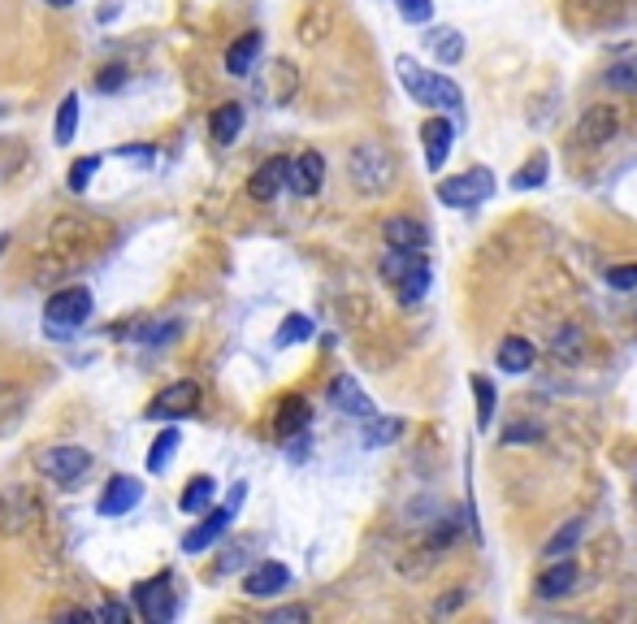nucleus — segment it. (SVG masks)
<instances>
[{
	"instance_id": "nucleus-45",
	"label": "nucleus",
	"mask_w": 637,
	"mask_h": 624,
	"mask_svg": "<svg viewBox=\"0 0 637 624\" xmlns=\"http://www.w3.org/2000/svg\"><path fill=\"white\" fill-rule=\"evenodd\" d=\"M96 620H130V607L126 603H104V607H96Z\"/></svg>"
},
{
	"instance_id": "nucleus-20",
	"label": "nucleus",
	"mask_w": 637,
	"mask_h": 624,
	"mask_svg": "<svg viewBox=\"0 0 637 624\" xmlns=\"http://www.w3.org/2000/svg\"><path fill=\"white\" fill-rule=\"evenodd\" d=\"M382 239L390 247H399V252H425V247H429V230L421 226V221H412V217H390L386 226H382Z\"/></svg>"
},
{
	"instance_id": "nucleus-34",
	"label": "nucleus",
	"mask_w": 637,
	"mask_h": 624,
	"mask_svg": "<svg viewBox=\"0 0 637 624\" xmlns=\"http://www.w3.org/2000/svg\"><path fill=\"white\" fill-rule=\"evenodd\" d=\"M399 421H390V416H373V421H364V447H386V442L399 438Z\"/></svg>"
},
{
	"instance_id": "nucleus-24",
	"label": "nucleus",
	"mask_w": 637,
	"mask_h": 624,
	"mask_svg": "<svg viewBox=\"0 0 637 624\" xmlns=\"http://www.w3.org/2000/svg\"><path fill=\"white\" fill-rule=\"evenodd\" d=\"M213 499H217V481L208 473H200V477H191L187 490L178 494V507L187 516H204V512H213Z\"/></svg>"
},
{
	"instance_id": "nucleus-3",
	"label": "nucleus",
	"mask_w": 637,
	"mask_h": 624,
	"mask_svg": "<svg viewBox=\"0 0 637 624\" xmlns=\"http://www.w3.org/2000/svg\"><path fill=\"white\" fill-rule=\"evenodd\" d=\"M395 70H399V83L408 87V96H412L416 104H429V109H460V104H464L460 87H455L447 74L421 70V65H416L412 57H399Z\"/></svg>"
},
{
	"instance_id": "nucleus-26",
	"label": "nucleus",
	"mask_w": 637,
	"mask_h": 624,
	"mask_svg": "<svg viewBox=\"0 0 637 624\" xmlns=\"http://www.w3.org/2000/svg\"><path fill=\"white\" fill-rule=\"evenodd\" d=\"M538 360V347L529 343V338H503V347H499V369L503 373H525L529 364Z\"/></svg>"
},
{
	"instance_id": "nucleus-35",
	"label": "nucleus",
	"mask_w": 637,
	"mask_h": 624,
	"mask_svg": "<svg viewBox=\"0 0 637 624\" xmlns=\"http://www.w3.org/2000/svg\"><path fill=\"white\" fill-rule=\"evenodd\" d=\"M96 174H100V156H78V161L70 165V178H65V182H70V191H74V195H83Z\"/></svg>"
},
{
	"instance_id": "nucleus-14",
	"label": "nucleus",
	"mask_w": 637,
	"mask_h": 624,
	"mask_svg": "<svg viewBox=\"0 0 637 624\" xmlns=\"http://www.w3.org/2000/svg\"><path fill=\"white\" fill-rule=\"evenodd\" d=\"M139 499H143V481L139 477H113L109 486H104V494H100L96 512L100 516H126L130 507H139Z\"/></svg>"
},
{
	"instance_id": "nucleus-23",
	"label": "nucleus",
	"mask_w": 637,
	"mask_h": 624,
	"mask_svg": "<svg viewBox=\"0 0 637 624\" xmlns=\"http://www.w3.org/2000/svg\"><path fill=\"white\" fill-rule=\"evenodd\" d=\"M308 416H312V408H308L304 395H286V399L278 403V421H273V434H278V438L304 434V429H308Z\"/></svg>"
},
{
	"instance_id": "nucleus-33",
	"label": "nucleus",
	"mask_w": 637,
	"mask_h": 624,
	"mask_svg": "<svg viewBox=\"0 0 637 624\" xmlns=\"http://www.w3.org/2000/svg\"><path fill=\"white\" fill-rule=\"evenodd\" d=\"M308 338H312V321L304 317V312H291V317L278 325L273 343H278V347H295V343H308Z\"/></svg>"
},
{
	"instance_id": "nucleus-28",
	"label": "nucleus",
	"mask_w": 637,
	"mask_h": 624,
	"mask_svg": "<svg viewBox=\"0 0 637 624\" xmlns=\"http://www.w3.org/2000/svg\"><path fill=\"white\" fill-rule=\"evenodd\" d=\"M74 135H78V91H65L57 122H52V143L65 148V143H74Z\"/></svg>"
},
{
	"instance_id": "nucleus-1",
	"label": "nucleus",
	"mask_w": 637,
	"mask_h": 624,
	"mask_svg": "<svg viewBox=\"0 0 637 624\" xmlns=\"http://www.w3.org/2000/svg\"><path fill=\"white\" fill-rule=\"evenodd\" d=\"M96 230H104L100 221L91 217H57L48 226V239L39 247V269L44 273H74L96 260L100 243H96Z\"/></svg>"
},
{
	"instance_id": "nucleus-46",
	"label": "nucleus",
	"mask_w": 637,
	"mask_h": 624,
	"mask_svg": "<svg viewBox=\"0 0 637 624\" xmlns=\"http://www.w3.org/2000/svg\"><path fill=\"white\" fill-rule=\"evenodd\" d=\"M286 442H291V460L299 464L308 455V434H295V438H286Z\"/></svg>"
},
{
	"instance_id": "nucleus-13",
	"label": "nucleus",
	"mask_w": 637,
	"mask_h": 624,
	"mask_svg": "<svg viewBox=\"0 0 637 624\" xmlns=\"http://www.w3.org/2000/svg\"><path fill=\"white\" fill-rule=\"evenodd\" d=\"M286 585H291V568L278 564V559H265V564H256L243 577V594L247 598H273V594H282Z\"/></svg>"
},
{
	"instance_id": "nucleus-41",
	"label": "nucleus",
	"mask_w": 637,
	"mask_h": 624,
	"mask_svg": "<svg viewBox=\"0 0 637 624\" xmlns=\"http://www.w3.org/2000/svg\"><path fill=\"white\" fill-rule=\"evenodd\" d=\"M607 286H616V291H637V265H611Z\"/></svg>"
},
{
	"instance_id": "nucleus-22",
	"label": "nucleus",
	"mask_w": 637,
	"mask_h": 624,
	"mask_svg": "<svg viewBox=\"0 0 637 624\" xmlns=\"http://www.w3.org/2000/svg\"><path fill=\"white\" fill-rule=\"evenodd\" d=\"M260 48H265V39H260V31H247V35H239L230 44V52H226V74H234V78H247L256 70V57H260Z\"/></svg>"
},
{
	"instance_id": "nucleus-10",
	"label": "nucleus",
	"mask_w": 637,
	"mask_h": 624,
	"mask_svg": "<svg viewBox=\"0 0 637 624\" xmlns=\"http://www.w3.org/2000/svg\"><path fill=\"white\" fill-rule=\"evenodd\" d=\"M39 520V494L31 486H5L0 490V533H26Z\"/></svg>"
},
{
	"instance_id": "nucleus-6",
	"label": "nucleus",
	"mask_w": 637,
	"mask_h": 624,
	"mask_svg": "<svg viewBox=\"0 0 637 624\" xmlns=\"http://www.w3.org/2000/svg\"><path fill=\"white\" fill-rule=\"evenodd\" d=\"M35 464H39V473H44L48 481H57V486L74 490L78 481L87 477V468H91V451L74 447V442H61V447H44V451H39Z\"/></svg>"
},
{
	"instance_id": "nucleus-39",
	"label": "nucleus",
	"mask_w": 637,
	"mask_h": 624,
	"mask_svg": "<svg viewBox=\"0 0 637 624\" xmlns=\"http://www.w3.org/2000/svg\"><path fill=\"white\" fill-rule=\"evenodd\" d=\"M395 9H399V18L412 26H425L434 18V0H395Z\"/></svg>"
},
{
	"instance_id": "nucleus-27",
	"label": "nucleus",
	"mask_w": 637,
	"mask_h": 624,
	"mask_svg": "<svg viewBox=\"0 0 637 624\" xmlns=\"http://www.w3.org/2000/svg\"><path fill=\"white\" fill-rule=\"evenodd\" d=\"M31 161V148L18 135H0V182H9L13 174H22V165Z\"/></svg>"
},
{
	"instance_id": "nucleus-31",
	"label": "nucleus",
	"mask_w": 637,
	"mask_h": 624,
	"mask_svg": "<svg viewBox=\"0 0 637 624\" xmlns=\"http://www.w3.org/2000/svg\"><path fill=\"white\" fill-rule=\"evenodd\" d=\"M429 48H434V57H438L442 65H451V61L464 57V39H460V31H451V26H438V31H429Z\"/></svg>"
},
{
	"instance_id": "nucleus-7",
	"label": "nucleus",
	"mask_w": 637,
	"mask_h": 624,
	"mask_svg": "<svg viewBox=\"0 0 637 624\" xmlns=\"http://www.w3.org/2000/svg\"><path fill=\"white\" fill-rule=\"evenodd\" d=\"M490 195H494V174L486 165H473V169H464V174L438 182V200L447 208H477L481 200H490Z\"/></svg>"
},
{
	"instance_id": "nucleus-32",
	"label": "nucleus",
	"mask_w": 637,
	"mask_h": 624,
	"mask_svg": "<svg viewBox=\"0 0 637 624\" xmlns=\"http://www.w3.org/2000/svg\"><path fill=\"white\" fill-rule=\"evenodd\" d=\"M178 442H182V434H178L174 425H169L165 434L152 442V451H148V473H165L169 460H174V451H178Z\"/></svg>"
},
{
	"instance_id": "nucleus-17",
	"label": "nucleus",
	"mask_w": 637,
	"mask_h": 624,
	"mask_svg": "<svg viewBox=\"0 0 637 624\" xmlns=\"http://www.w3.org/2000/svg\"><path fill=\"white\" fill-rule=\"evenodd\" d=\"M421 143H425V165L438 174V169L447 165V152H451V143H455V126L447 122V117H425Z\"/></svg>"
},
{
	"instance_id": "nucleus-42",
	"label": "nucleus",
	"mask_w": 637,
	"mask_h": 624,
	"mask_svg": "<svg viewBox=\"0 0 637 624\" xmlns=\"http://www.w3.org/2000/svg\"><path fill=\"white\" fill-rule=\"evenodd\" d=\"M308 620V607H278L269 611V624H304Z\"/></svg>"
},
{
	"instance_id": "nucleus-16",
	"label": "nucleus",
	"mask_w": 637,
	"mask_h": 624,
	"mask_svg": "<svg viewBox=\"0 0 637 624\" xmlns=\"http://www.w3.org/2000/svg\"><path fill=\"white\" fill-rule=\"evenodd\" d=\"M616 130H620V117L611 104H594L590 113L581 117V126H577V139L585 143V148H603V143L616 139Z\"/></svg>"
},
{
	"instance_id": "nucleus-36",
	"label": "nucleus",
	"mask_w": 637,
	"mask_h": 624,
	"mask_svg": "<svg viewBox=\"0 0 637 624\" xmlns=\"http://www.w3.org/2000/svg\"><path fill=\"white\" fill-rule=\"evenodd\" d=\"M581 529H585V520H568V525L559 529L551 542H546V551H542V555H551V559H559V555H572V546H577Z\"/></svg>"
},
{
	"instance_id": "nucleus-50",
	"label": "nucleus",
	"mask_w": 637,
	"mask_h": 624,
	"mask_svg": "<svg viewBox=\"0 0 637 624\" xmlns=\"http://www.w3.org/2000/svg\"><path fill=\"white\" fill-rule=\"evenodd\" d=\"M0 113H5V104H0Z\"/></svg>"
},
{
	"instance_id": "nucleus-9",
	"label": "nucleus",
	"mask_w": 637,
	"mask_h": 624,
	"mask_svg": "<svg viewBox=\"0 0 637 624\" xmlns=\"http://www.w3.org/2000/svg\"><path fill=\"white\" fill-rule=\"evenodd\" d=\"M243 494H247V486L239 481L226 507H213V512H204V520H200V525H195L191 533H182V551H187V555H200V551H208V546H213V542L221 538V533L230 529V520H234V512H239Z\"/></svg>"
},
{
	"instance_id": "nucleus-30",
	"label": "nucleus",
	"mask_w": 637,
	"mask_h": 624,
	"mask_svg": "<svg viewBox=\"0 0 637 624\" xmlns=\"http://www.w3.org/2000/svg\"><path fill=\"white\" fill-rule=\"evenodd\" d=\"M473 390H477V429L481 434H490V425H494V408H499V395H494V382L490 377H473Z\"/></svg>"
},
{
	"instance_id": "nucleus-40",
	"label": "nucleus",
	"mask_w": 637,
	"mask_h": 624,
	"mask_svg": "<svg viewBox=\"0 0 637 624\" xmlns=\"http://www.w3.org/2000/svg\"><path fill=\"white\" fill-rule=\"evenodd\" d=\"M113 156H117V161L139 165V169H152V161H156V152H152V148H143V143H122V148H117Z\"/></svg>"
},
{
	"instance_id": "nucleus-11",
	"label": "nucleus",
	"mask_w": 637,
	"mask_h": 624,
	"mask_svg": "<svg viewBox=\"0 0 637 624\" xmlns=\"http://www.w3.org/2000/svg\"><path fill=\"white\" fill-rule=\"evenodd\" d=\"M195 408H200V382H191V377H182V382H169L161 395L152 399V408L148 416L152 421H178V416H191Z\"/></svg>"
},
{
	"instance_id": "nucleus-37",
	"label": "nucleus",
	"mask_w": 637,
	"mask_h": 624,
	"mask_svg": "<svg viewBox=\"0 0 637 624\" xmlns=\"http://www.w3.org/2000/svg\"><path fill=\"white\" fill-rule=\"evenodd\" d=\"M546 169H551V161H546V152H538V156H533V161H529V165H525V169H520V174L512 178V187H516V191L542 187V182H546Z\"/></svg>"
},
{
	"instance_id": "nucleus-15",
	"label": "nucleus",
	"mask_w": 637,
	"mask_h": 624,
	"mask_svg": "<svg viewBox=\"0 0 637 624\" xmlns=\"http://www.w3.org/2000/svg\"><path fill=\"white\" fill-rule=\"evenodd\" d=\"M286 182H291V161H286V156H269V161L252 174V182H247V195L260 200V204H269Z\"/></svg>"
},
{
	"instance_id": "nucleus-49",
	"label": "nucleus",
	"mask_w": 637,
	"mask_h": 624,
	"mask_svg": "<svg viewBox=\"0 0 637 624\" xmlns=\"http://www.w3.org/2000/svg\"><path fill=\"white\" fill-rule=\"evenodd\" d=\"M48 5H57V9H65V5H74V0H48Z\"/></svg>"
},
{
	"instance_id": "nucleus-44",
	"label": "nucleus",
	"mask_w": 637,
	"mask_h": 624,
	"mask_svg": "<svg viewBox=\"0 0 637 624\" xmlns=\"http://www.w3.org/2000/svg\"><path fill=\"white\" fill-rule=\"evenodd\" d=\"M247 542H239V546H234V551H226V559H221V564H217V572H234V568H243L247 564Z\"/></svg>"
},
{
	"instance_id": "nucleus-43",
	"label": "nucleus",
	"mask_w": 637,
	"mask_h": 624,
	"mask_svg": "<svg viewBox=\"0 0 637 624\" xmlns=\"http://www.w3.org/2000/svg\"><path fill=\"white\" fill-rule=\"evenodd\" d=\"M126 74H130V70H122V65H109V70L96 78V87H100V91H117V87L126 83Z\"/></svg>"
},
{
	"instance_id": "nucleus-12",
	"label": "nucleus",
	"mask_w": 637,
	"mask_h": 624,
	"mask_svg": "<svg viewBox=\"0 0 637 624\" xmlns=\"http://www.w3.org/2000/svg\"><path fill=\"white\" fill-rule=\"evenodd\" d=\"M330 403H334L338 412H347L351 421H360V425H364V421H373V416H377L373 399L360 390L356 377H334V382H330Z\"/></svg>"
},
{
	"instance_id": "nucleus-29",
	"label": "nucleus",
	"mask_w": 637,
	"mask_h": 624,
	"mask_svg": "<svg viewBox=\"0 0 637 624\" xmlns=\"http://www.w3.org/2000/svg\"><path fill=\"white\" fill-rule=\"evenodd\" d=\"M178 334H182L178 321H148V325H139V330H130V338H135L139 347H169V343H178Z\"/></svg>"
},
{
	"instance_id": "nucleus-19",
	"label": "nucleus",
	"mask_w": 637,
	"mask_h": 624,
	"mask_svg": "<svg viewBox=\"0 0 637 624\" xmlns=\"http://www.w3.org/2000/svg\"><path fill=\"white\" fill-rule=\"evenodd\" d=\"M26 408H31V395L18 382H0V438L18 434L26 421Z\"/></svg>"
},
{
	"instance_id": "nucleus-47",
	"label": "nucleus",
	"mask_w": 637,
	"mask_h": 624,
	"mask_svg": "<svg viewBox=\"0 0 637 624\" xmlns=\"http://www.w3.org/2000/svg\"><path fill=\"white\" fill-rule=\"evenodd\" d=\"M460 603H464V590H451V594H447V598H442V603H438V616H447V611H455Z\"/></svg>"
},
{
	"instance_id": "nucleus-21",
	"label": "nucleus",
	"mask_w": 637,
	"mask_h": 624,
	"mask_svg": "<svg viewBox=\"0 0 637 624\" xmlns=\"http://www.w3.org/2000/svg\"><path fill=\"white\" fill-rule=\"evenodd\" d=\"M572 585H577V559L568 555L551 559V568L538 572V598H564Z\"/></svg>"
},
{
	"instance_id": "nucleus-25",
	"label": "nucleus",
	"mask_w": 637,
	"mask_h": 624,
	"mask_svg": "<svg viewBox=\"0 0 637 624\" xmlns=\"http://www.w3.org/2000/svg\"><path fill=\"white\" fill-rule=\"evenodd\" d=\"M243 122H247V113H243V104H221V109L208 117V130H213V139L226 148V143H234L239 139V130H243Z\"/></svg>"
},
{
	"instance_id": "nucleus-48",
	"label": "nucleus",
	"mask_w": 637,
	"mask_h": 624,
	"mask_svg": "<svg viewBox=\"0 0 637 624\" xmlns=\"http://www.w3.org/2000/svg\"><path fill=\"white\" fill-rule=\"evenodd\" d=\"M5 247H9V234H5V230H0V256H5Z\"/></svg>"
},
{
	"instance_id": "nucleus-38",
	"label": "nucleus",
	"mask_w": 637,
	"mask_h": 624,
	"mask_svg": "<svg viewBox=\"0 0 637 624\" xmlns=\"http://www.w3.org/2000/svg\"><path fill=\"white\" fill-rule=\"evenodd\" d=\"M607 87H616V91H637V57L633 61H616L607 70Z\"/></svg>"
},
{
	"instance_id": "nucleus-5",
	"label": "nucleus",
	"mask_w": 637,
	"mask_h": 624,
	"mask_svg": "<svg viewBox=\"0 0 637 624\" xmlns=\"http://www.w3.org/2000/svg\"><path fill=\"white\" fill-rule=\"evenodd\" d=\"M382 278H386V286H395V295L403 304H416V299H425V291H429V265L421 260V252H399V247H390V256L382 260Z\"/></svg>"
},
{
	"instance_id": "nucleus-18",
	"label": "nucleus",
	"mask_w": 637,
	"mask_h": 624,
	"mask_svg": "<svg viewBox=\"0 0 637 624\" xmlns=\"http://www.w3.org/2000/svg\"><path fill=\"white\" fill-rule=\"evenodd\" d=\"M321 182H325V161H321V152H299L295 161H291V182H286V187L308 200V195H317V191H321Z\"/></svg>"
},
{
	"instance_id": "nucleus-2",
	"label": "nucleus",
	"mask_w": 637,
	"mask_h": 624,
	"mask_svg": "<svg viewBox=\"0 0 637 624\" xmlns=\"http://www.w3.org/2000/svg\"><path fill=\"white\" fill-rule=\"evenodd\" d=\"M347 174H351V187L360 195H386L399 178V161L382 139H364L347 156Z\"/></svg>"
},
{
	"instance_id": "nucleus-8",
	"label": "nucleus",
	"mask_w": 637,
	"mask_h": 624,
	"mask_svg": "<svg viewBox=\"0 0 637 624\" xmlns=\"http://www.w3.org/2000/svg\"><path fill=\"white\" fill-rule=\"evenodd\" d=\"M135 611L148 624H165L178 616V590H174V577L169 572H161V577L152 581H139L135 585Z\"/></svg>"
},
{
	"instance_id": "nucleus-4",
	"label": "nucleus",
	"mask_w": 637,
	"mask_h": 624,
	"mask_svg": "<svg viewBox=\"0 0 637 624\" xmlns=\"http://www.w3.org/2000/svg\"><path fill=\"white\" fill-rule=\"evenodd\" d=\"M91 312H96V304H91L87 286H61L44 308V334L48 338H70L74 330H83V325L91 321Z\"/></svg>"
}]
</instances>
